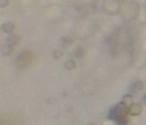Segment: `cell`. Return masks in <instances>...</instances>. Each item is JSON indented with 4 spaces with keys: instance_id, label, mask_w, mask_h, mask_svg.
<instances>
[{
    "instance_id": "cell-11",
    "label": "cell",
    "mask_w": 146,
    "mask_h": 125,
    "mask_svg": "<svg viewBox=\"0 0 146 125\" xmlns=\"http://www.w3.org/2000/svg\"><path fill=\"white\" fill-rule=\"evenodd\" d=\"M90 125H94V124H90Z\"/></svg>"
},
{
    "instance_id": "cell-10",
    "label": "cell",
    "mask_w": 146,
    "mask_h": 125,
    "mask_svg": "<svg viewBox=\"0 0 146 125\" xmlns=\"http://www.w3.org/2000/svg\"><path fill=\"white\" fill-rule=\"evenodd\" d=\"M143 101H144V103H146V93L144 94V97H143Z\"/></svg>"
},
{
    "instance_id": "cell-8",
    "label": "cell",
    "mask_w": 146,
    "mask_h": 125,
    "mask_svg": "<svg viewBox=\"0 0 146 125\" xmlns=\"http://www.w3.org/2000/svg\"><path fill=\"white\" fill-rule=\"evenodd\" d=\"M64 67L66 70H72V69L75 67V62H74V60H72V59L67 60L66 63L64 64Z\"/></svg>"
},
{
    "instance_id": "cell-2",
    "label": "cell",
    "mask_w": 146,
    "mask_h": 125,
    "mask_svg": "<svg viewBox=\"0 0 146 125\" xmlns=\"http://www.w3.org/2000/svg\"><path fill=\"white\" fill-rule=\"evenodd\" d=\"M142 112V105L139 103H133L128 107V114L131 116H137Z\"/></svg>"
},
{
    "instance_id": "cell-5",
    "label": "cell",
    "mask_w": 146,
    "mask_h": 125,
    "mask_svg": "<svg viewBox=\"0 0 146 125\" xmlns=\"http://www.w3.org/2000/svg\"><path fill=\"white\" fill-rule=\"evenodd\" d=\"M121 103L122 104H124L125 106L129 107L130 105L133 104V97H132L131 94H126L124 95L123 97H122V100H121Z\"/></svg>"
},
{
    "instance_id": "cell-4",
    "label": "cell",
    "mask_w": 146,
    "mask_h": 125,
    "mask_svg": "<svg viewBox=\"0 0 146 125\" xmlns=\"http://www.w3.org/2000/svg\"><path fill=\"white\" fill-rule=\"evenodd\" d=\"M15 26L12 22H5L1 25V30L4 33H11L13 30H14Z\"/></svg>"
},
{
    "instance_id": "cell-9",
    "label": "cell",
    "mask_w": 146,
    "mask_h": 125,
    "mask_svg": "<svg viewBox=\"0 0 146 125\" xmlns=\"http://www.w3.org/2000/svg\"><path fill=\"white\" fill-rule=\"evenodd\" d=\"M62 55H63V52L61 50H56L53 52V57L56 59H59L60 57H62Z\"/></svg>"
},
{
    "instance_id": "cell-3",
    "label": "cell",
    "mask_w": 146,
    "mask_h": 125,
    "mask_svg": "<svg viewBox=\"0 0 146 125\" xmlns=\"http://www.w3.org/2000/svg\"><path fill=\"white\" fill-rule=\"evenodd\" d=\"M143 89V83L141 81H136L133 84H131V86L129 87V90L131 93H137L140 90Z\"/></svg>"
},
{
    "instance_id": "cell-7",
    "label": "cell",
    "mask_w": 146,
    "mask_h": 125,
    "mask_svg": "<svg viewBox=\"0 0 146 125\" xmlns=\"http://www.w3.org/2000/svg\"><path fill=\"white\" fill-rule=\"evenodd\" d=\"M11 51H12V47H11V45H9V44L3 45L2 48H1V52H2L3 55H8V54H10Z\"/></svg>"
},
{
    "instance_id": "cell-1",
    "label": "cell",
    "mask_w": 146,
    "mask_h": 125,
    "mask_svg": "<svg viewBox=\"0 0 146 125\" xmlns=\"http://www.w3.org/2000/svg\"><path fill=\"white\" fill-rule=\"evenodd\" d=\"M128 107L122 104L121 102L114 105L109 111L108 118L114 121L116 125H127L128 124Z\"/></svg>"
},
{
    "instance_id": "cell-6",
    "label": "cell",
    "mask_w": 146,
    "mask_h": 125,
    "mask_svg": "<svg viewBox=\"0 0 146 125\" xmlns=\"http://www.w3.org/2000/svg\"><path fill=\"white\" fill-rule=\"evenodd\" d=\"M19 38L20 37L18 36V35H16V34H10L8 37H7V43H8L9 45H14V44H16V43H18V41H19Z\"/></svg>"
}]
</instances>
